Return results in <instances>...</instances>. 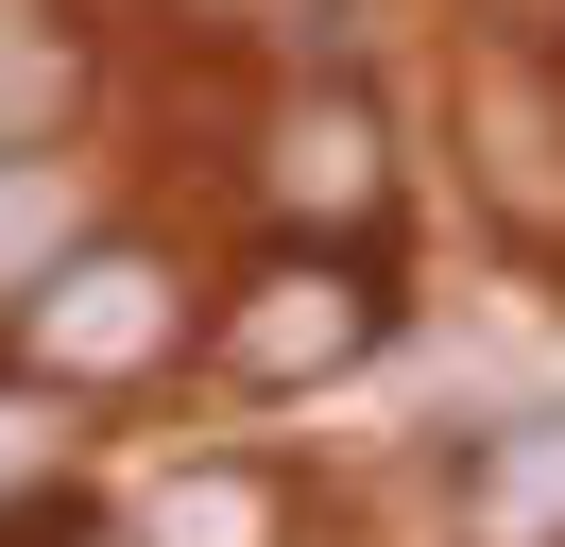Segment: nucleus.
<instances>
[{
  "label": "nucleus",
  "mask_w": 565,
  "mask_h": 547,
  "mask_svg": "<svg viewBox=\"0 0 565 547\" xmlns=\"http://www.w3.org/2000/svg\"><path fill=\"white\" fill-rule=\"evenodd\" d=\"M70 86H86V68H70V34H52V18H0V154L70 120Z\"/></svg>",
  "instance_id": "5"
},
{
  "label": "nucleus",
  "mask_w": 565,
  "mask_h": 547,
  "mask_svg": "<svg viewBox=\"0 0 565 547\" xmlns=\"http://www.w3.org/2000/svg\"><path fill=\"white\" fill-rule=\"evenodd\" d=\"M52 239H70V189H52V171H0V291L52 274Z\"/></svg>",
  "instance_id": "7"
},
{
  "label": "nucleus",
  "mask_w": 565,
  "mask_h": 547,
  "mask_svg": "<svg viewBox=\"0 0 565 547\" xmlns=\"http://www.w3.org/2000/svg\"><path fill=\"white\" fill-rule=\"evenodd\" d=\"M275 189L291 205H377V137H360L343 103H309V120L275 137Z\"/></svg>",
  "instance_id": "4"
},
{
  "label": "nucleus",
  "mask_w": 565,
  "mask_h": 547,
  "mask_svg": "<svg viewBox=\"0 0 565 547\" xmlns=\"http://www.w3.org/2000/svg\"><path fill=\"white\" fill-rule=\"evenodd\" d=\"M462 513H480L497 547H531V530L565 513V428H514V444H497L480 479H462Z\"/></svg>",
  "instance_id": "3"
},
{
  "label": "nucleus",
  "mask_w": 565,
  "mask_h": 547,
  "mask_svg": "<svg viewBox=\"0 0 565 547\" xmlns=\"http://www.w3.org/2000/svg\"><path fill=\"white\" fill-rule=\"evenodd\" d=\"M18 444H35V410H0V462H18Z\"/></svg>",
  "instance_id": "8"
},
{
  "label": "nucleus",
  "mask_w": 565,
  "mask_h": 547,
  "mask_svg": "<svg viewBox=\"0 0 565 547\" xmlns=\"http://www.w3.org/2000/svg\"><path fill=\"white\" fill-rule=\"evenodd\" d=\"M275 530V496H257V479H189L172 513H154V547H257Z\"/></svg>",
  "instance_id": "6"
},
{
  "label": "nucleus",
  "mask_w": 565,
  "mask_h": 547,
  "mask_svg": "<svg viewBox=\"0 0 565 547\" xmlns=\"http://www.w3.org/2000/svg\"><path fill=\"white\" fill-rule=\"evenodd\" d=\"M360 342H377V274H343V257H291V274H257V308L223 325V360H241L257 394H291V376L360 360Z\"/></svg>",
  "instance_id": "1"
},
{
  "label": "nucleus",
  "mask_w": 565,
  "mask_h": 547,
  "mask_svg": "<svg viewBox=\"0 0 565 547\" xmlns=\"http://www.w3.org/2000/svg\"><path fill=\"white\" fill-rule=\"evenodd\" d=\"M154 342H172V274H154V257H70V274H35V360H52V376H138Z\"/></svg>",
  "instance_id": "2"
}]
</instances>
